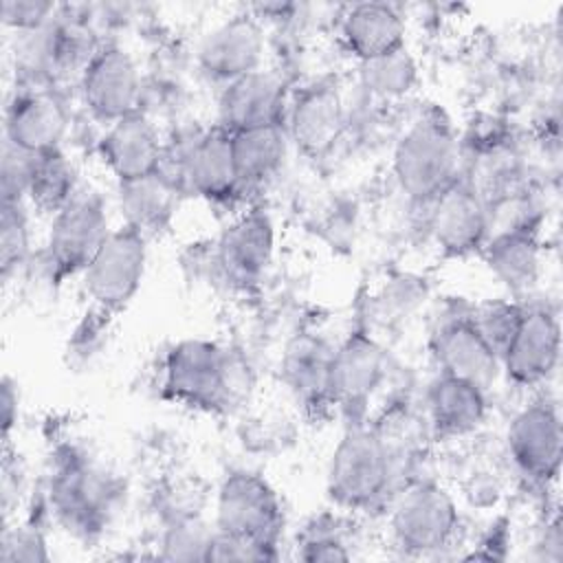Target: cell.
<instances>
[{
  "mask_svg": "<svg viewBox=\"0 0 563 563\" xmlns=\"http://www.w3.org/2000/svg\"><path fill=\"white\" fill-rule=\"evenodd\" d=\"M121 490L112 473L77 449L55 457L48 477V506L64 530L81 539L99 537L114 515Z\"/></svg>",
  "mask_w": 563,
  "mask_h": 563,
  "instance_id": "obj_1",
  "label": "cell"
},
{
  "mask_svg": "<svg viewBox=\"0 0 563 563\" xmlns=\"http://www.w3.org/2000/svg\"><path fill=\"white\" fill-rule=\"evenodd\" d=\"M394 176L402 194L420 205L435 200L460 178V143L442 112L413 121L394 150Z\"/></svg>",
  "mask_w": 563,
  "mask_h": 563,
  "instance_id": "obj_2",
  "label": "cell"
},
{
  "mask_svg": "<svg viewBox=\"0 0 563 563\" xmlns=\"http://www.w3.org/2000/svg\"><path fill=\"white\" fill-rule=\"evenodd\" d=\"M396 471L374 427L354 422L336 442L328 464V497L343 510H372L385 501Z\"/></svg>",
  "mask_w": 563,
  "mask_h": 563,
  "instance_id": "obj_3",
  "label": "cell"
},
{
  "mask_svg": "<svg viewBox=\"0 0 563 563\" xmlns=\"http://www.w3.org/2000/svg\"><path fill=\"white\" fill-rule=\"evenodd\" d=\"M163 391L167 398L191 409H229L235 396L229 352L207 339L174 343L163 363Z\"/></svg>",
  "mask_w": 563,
  "mask_h": 563,
  "instance_id": "obj_4",
  "label": "cell"
},
{
  "mask_svg": "<svg viewBox=\"0 0 563 563\" xmlns=\"http://www.w3.org/2000/svg\"><path fill=\"white\" fill-rule=\"evenodd\" d=\"M147 264V238L130 224L112 229L81 273L84 292L101 317L121 312L139 292Z\"/></svg>",
  "mask_w": 563,
  "mask_h": 563,
  "instance_id": "obj_5",
  "label": "cell"
},
{
  "mask_svg": "<svg viewBox=\"0 0 563 563\" xmlns=\"http://www.w3.org/2000/svg\"><path fill=\"white\" fill-rule=\"evenodd\" d=\"M389 530L394 543L407 554L440 552L457 537V504L438 482H413L394 499Z\"/></svg>",
  "mask_w": 563,
  "mask_h": 563,
  "instance_id": "obj_6",
  "label": "cell"
},
{
  "mask_svg": "<svg viewBox=\"0 0 563 563\" xmlns=\"http://www.w3.org/2000/svg\"><path fill=\"white\" fill-rule=\"evenodd\" d=\"M218 532L277 548L284 532V508L277 490L260 473L238 468L227 473L216 497Z\"/></svg>",
  "mask_w": 563,
  "mask_h": 563,
  "instance_id": "obj_7",
  "label": "cell"
},
{
  "mask_svg": "<svg viewBox=\"0 0 563 563\" xmlns=\"http://www.w3.org/2000/svg\"><path fill=\"white\" fill-rule=\"evenodd\" d=\"M108 209L92 189H79L73 200L53 216L46 242V271L55 282L84 273L99 246L110 235Z\"/></svg>",
  "mask_w": 563,
  "mask_h": 563,
  "instance_id": "obj_8",
  "label": "cell"
},
{
  "mask_svg": "<svg viewBox=\"0 0 563 563\" xmlns=\"http://www.w3.org/2000/svg\"><path fill=\"white\" fill-rule=\"evenodd\" d=\"M506 446L517 471L532 484L548 486L554 482L563 457V431L556 402L545 396L521 407L508 424Z\"/></svg>",
  "mask_w": 563,
  "mask_h": 563,
  "instance_id": "obj_9",
  "label": "cell"
},
{
  "mask_svg": "<svg viewBox=\"0 0 563 563\" xmlns=\"http://www.w3.org/2000/svg\"><path fill=\"white\" fill-rule=\"evenodd\" d=\"M79 90L88 112L97 121L112 125L139 112L141 75L125 48L103 44L81 70Z\"/></svg>",
  "mask_w": 563,
  "mask_h": 563,
  "instance_id": "obj_10",
  "label": "cell"
},
{
  "mask_svg": "<svg viewBox=\"0 0 563 563\" xmlns=\"http://www.w3.org/2000/svg\"><path fill=\"white\" fill-rule=\"evenodd\" d=\"M165 176L178 189H189L209 202H229L242 191L231 134L220 125L189 136L178 150L176 172Z\"/></svg>",
  "mask_w": 563,
  "mask_h": 563,
  "instance_id": "obj_11",
  "label": "cell"
},
{
  "mask_svg": "<svg viewBox=\"0 0 563 563\" xmlns=\"http://www.w3.org/2000/svg\"><path fill=\"white\" fill-rule=\"evenodd\" d=\"M429 205V233L442 255L466 257L484 249L490 213L468 180L457 178Z\"/></svg>",
  "mask_w": 563,
  "mask_h": 563,
  "instance_id": "obj_12",
  "label": "cell"
},
{
  "mask_svg": "<svg viewBox=\"0 0 563 563\" xmlns=\"http://www.w3.org/2000/svg\"><path fill=\"white\" fill-rule=\"evenodd\" d=\"M385 376V352L365 330L354 328L332 352L330 398L354 422Z\"/></svg>",
  "mask_w": 563,
  "mask_h": 563,
  "instance_id": "obj_13",
  "label": "cell"
},
{
  "mask_svg": "<svg viewBox=\"0 0 563 563\" xmlns=\"http://www.w3.org/2000/svg\"><path fill=\"white\" fill-rule=\"evenodd\" d=\"M561 356V325L548 308H526L523 319L501 356L508 383L532 389L548 383Z\"/></svg>",
  "mask_w": 563,
  "mask_h": 563,
  "instance_id": "obj_14",
  "label": "cell"
},
{
  "mask_svg": "<svg viewBox=\"0 0 563 563\" xmlns=\"http://www.w3.org/2000/svg\"><path fill=\"white\" fill-rule=\"evenodd\" d=\"M264 29L257 15L235 13L213 26L198 46L200 70L224 86L262 68Z\"/></svg>",
  "mask_w": 563,
  "mask_h": 563,
  "instance_id": "obj_15",
  "label": "cell"
},
{
  "mask_svg": "<svg viewBox=\"0 0 563 563\" xmlns=\"http://www.w3.org/2000/svg\"><path fill=\"white\" fill-rule=\"evenodd\" d=\"M275 253V224L262 209H251L231 222L218 240L216 262L222 275L240 288L262 279Z\"/></svg>",
  "mask_w": 563,
  "mask_h": 563,
  "instance_id": "obj_16",
  "label": "cell"
},
{
  "mask_svg": "<svg viewBox=\"0 0 563 563\" xmlns=\"http://www.w3.org/2000/svg\"><path fill=\"white\" fill-rule=\"evenodd\" d=\"M284 128L301 154L308 158L325 156L345 128V108L336 86L321 81L303 88L295 97Z\"/></svg>",
  "mask_w": 563,
  "mask_h": 563,
  "instance_id": "obj_17",
  "label": "cell"
},
{
  "mask_svg": "<svg viewBox=\"0 0 563 563\" xmlns=\"http://www.w3.org/2000/svg\"><path fill=\"white\" fill-rule=\"evenodd\" d=\"M431 354L440 374L488 389L501 372L499 356L475 328L471 314L446 319L431 336Z\"/></svg>",
  "mask_w": 563,
  "mask_h": 563,
  "instance_id": "obj_18",
  "label": "cell"
},
{
  "mask_svg": "<svg viewBox=\"0 0 563 563\" xmlns=\"http://www.w3.org/2000/svg\"><path fill=\"white\" fill-rule=\"evenodd\" d=\"M99 156L121 185L161 172L165 147L156 125L143 112H134L106 128Z\"/></svg>",
  "mask_w": 563,
  "mask_h": 563,
  "instance_id": "obj_19",
  "label": "cell"
},
{
  "mask_svg": "<svg viewBox=\"0 0 563 563\" xmlns=\"http://www.w3.org/2000/svg\"><path fill=\"white\" fill-rule=\"evenodd\" d=\"M286 90L271 70H253L224 86L218 103L220 128L229 134L284 123Z\"/></svg>",
  "mask_w": 563,
  "mask_h": 563,
  "instance_id": "obj_20",
  "label": "cell"
},
{
  "mask_svg": "<svg viewBox=\"0 0 563 563\" xmlns=\"http://www.w3.org/2000/svg\"><path fill=\"white\" fill-rule=\"evenodd\" d=\"M66 132V112L46 90L22 88L4 114V141L22 152L42 154L59 147Z\"/></svg>",
  "mask_w": 563,
  "mask_h": 563,
  "instance_id": "obj_21",
  "label": "cell"
},
{
  "mask_svg": "<svg viewBox=\"0 0 563 563\" xmlns=\"http://www.w3.org/2000/svg\"><path fill=\"white\" fill-rule=\"evenodd\" d=\"M484 260L493 275L515 295L537 286L541 275L539 220L508 224L486 240Z\"/></svg>",
  "mask_w": 563,
  "mask_h": 563,
  "instance_id": "obj_22",
  "label": "cell"
},
{
  "mask_svg": "<svg viewBox=\"0 0 563 563\" xmlns=\"http://www.w3.org/2000/svg\"><path fill=\"white\" fill-rule=\"evenodd\" d=\"M427 424L435 438L451 440L477 431L488 413L486 389L440 374L427 389Z\"/></svg>",
  "mask_w": 563,
  "mask_h": 563,
  "instance_id": "obj_23",
  "label": "cell"
},
{
  "mask_svg": "<svg viewBox=\"0 0 563 563\" xmlns=\"http://www.w3.org/2000/svg\"><path fill=\"white\" fill-rule=\"evenodd\" d=\"M405 20L394 4H352L341 22V37L358 62H369L405 46Z\"/></svg>",
  "mask_w": 563,
  "mask_h": 563,
  "instance_id": "obj_24",
  "label": "cell"
},
{
  "mask_svg": "<svg viewBox=\"0 0 563 563\" xmlns=\"http://www.w3.org/2000/svg\"><path fill=\"white\" fill-rule=\"evenodd\" d=\"M332 347L312 334H297L284 350L282 378L308 409H323L332 405L330 398V367Z\"/></svg>",
  "mask_w": 563,
  "mask_h": 563,
  "instance_id": "obj_25",
  "label": "cell"
},
{
  "mask_svg": "<svg viewBox=\"0 0 563 563\" xmlns=\"http://www.w3.org/2000/svg\"><path fill=\"white\" fill-rule=\"evenodd\" d=\"M288 143L290 141L284 123L233 132L231 150L242 189L262 185L273 178L284 165Z\"/></svg>",
  "mask_w": 563,
  "mask_h": 563,
  "instance_id": "obj_26",
  "label": "cell"
},
{
  "mask_svg": "<svg viewBox=\"0 0 563 563\" xmlns=\"http://www.w3.org/2000/svg\"><path fill=\"white\" fill-rule=\"evenodd\" d=\"M178 191L180 189L163 172L132 183H121L119 205L121 213L125 216L123 224L134 227L145 238L161 231L172 220Z\"/></svg>",
  "mask_w": 563,
  "mask_h": 563,
  "instance_id": "obj_27",
  "label": "cell"
},
{
  "mask_svg": "<svg viewBox=\"0 0 563 563\" xmlns=\"http://www.w3.org/2000/svg\"><path fill=\"white\" fill-rule=\"evenodd\" d=\"M77 191L79 187H77L75 165L62 152V147L33 156L29 187H26V202L31 207L53 218L73 200Z\"/></svg>",
  "mask_w": 563,
  "mask_h": 563,
  "instance_id": "obj_28",
  "label": "cell"
},
{
  "mask_svg": "<svg viewBox=\"0 0 563 563\" xmlns=\"http://www.w3.org/2000/svg\"><path fill=\"white\" fill-rule=\"evenodd\" d=\"M361 79L369 92L383 99H394L407 95L416 86L418 68L409 51L402 46L383 57L361 62Z\"/></svg>",
  "mask_w": 563,
  "mask_h": 563,
  "instance_id": "obj_29",
  "label": "cell"
},
{
  "mask_svg": "<svg viewBox=\"0 0 563 563\" xmlns=\"http://www.w3.org/2000/svg\"><path fill=\"white\" fill-rule=\"evenodd\" d=\"M31 251V231L26 202H7L0 207V271L9 279L18 266L24 264Z\"/></svg>",
  "mask_w": 563,
  "mask_h": 563,
  "instance_id": "obj_30",
  "label": "cell"
},
{
  "mask_svg": "<svg viewBox=\"0 0 563 563\" xmlns=\"http://www.w3.org/2000/svg\"><path fill=\"white\" fill-rule=\"evenodd\" d=\"M523 312H526V306H521L519 301L495 299V301H486V303L477 306L471 314L479 334L486 339V343L499 356V363H501V356L523 319Z\"/></svg>",
  "mask_w": 563,
  "mask_h": 563,
  "instance_id": "obj_31",
  "label": "cell"
},
{
  "mask_svg": "<svg viewBox=\"0 0 563 563\" xmlns=\"http://www.w3.org/2000/svg\"><path fill=\"white\" fill-rule=\"evenodd\" d=\"M216 528L196 517L176 519L163 534L161 559L167 561H207Z\"/></svg>",
  "mask_w": 563,
  "mask_h": 563,
  "instance_id": "obj_32",
  "label": "cell"
},
{
  "mask_svg": "<svg viewBox=\"0 0 563 563\" xmlns=\"http://www.w3.org/2000/svg\"><path fill=\"white\" fill-rule=\"evenodd\" d=\"M0 559L4 563L48 561L51 554H48L46 537L40 530V526L33 521H26V523H15L13 528H4Z\"/></svg>",
  "mask_w": 563,
  "mask_h": 563,
  "instance_id": "obj_33",
  "label": "cell"
},
{
  "mask_svg": "<svg viewBox=\"0 0 563 563\" xmlns=\"http://www.w3.org/2000/svg\"><path fill=\"white\" fill-rule=\"evenodd\" d=\"M297 556L303 561H347L350 550L339 530L328 523L314 521L306 526L297 541Z\"/></svg>",
  "mask_w": 563,
  "mask_h": 563,
  "instance_id": "obj_34",
  "label": "cell"
},
{
  "mask_svg": "<svg viewBox=\"0 0 563 563\" xmlns=\"http://www.w3.org/2000/svg\"><path fill=\"white\" fill-rule=\"evenodd\" d=\"M33 156L29 152H22L4 141L2 150V200L7 202H26V187L31 176Z\"/></svg>",
  "mask_w": 563,
  "mask_h": 563,
  "instance_id": "obj_35",
  "label": "cell"
},
{
  "mask_svg": "<svg viewBox=\"0 0 563 563\" xmlns=\"http://www.w3.org/2000/svg\"><path fill=\"white\" fill-rule=\"evenodd\" d=\"M279 556L277 548L260 545L240 537L224 532H213L207 561H275Z\"/></svg>",
  "mask_w": 563,
  "mask_h": 563,
  "instance_id": "obj_36",
  "label": "cell"
},
{
  "mask_svg": "<svg viewBox=\"0 0 563 563\" xmlns=\"http://www.w3.org/2000/svg\"><path fill=\"white\" fill-rule=\"evenodd\" d=\"M55 4L40 2V0H7L2 2V22L18 33H31L44 29L53 22Z\"/></svg>",
  "mask_w": 563,
  "mask_h": 563,
  "instance_id": "obj_37",
  "label": "cell"
},
{
  "mask_svg": "<svg viewBox=\"0 0 563 563\" xmlns=\"http://www.w3.org/2000/svg\"><path fill=\"white\" fill-rule=\"evenodd\" d=\"M18 418V391L11 383V378L4 376L2 380V435L4 442L9 440V431Z\"/></svg>",
  "mask_w": 563,
  "mask_h": 563,
  "instance_id": "obj_38",
  "label": "cell"
}]
</instances>
